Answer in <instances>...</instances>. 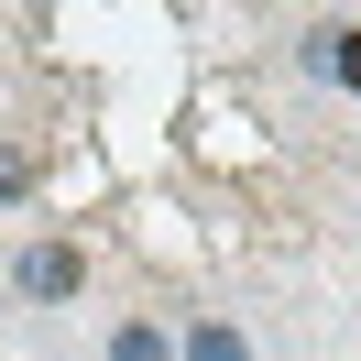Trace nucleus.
<instances>
[{"mask_svg":"<svg viewBox=\"0 0 361 361\" xmlns=\"http://www.w3.org/2000/svg\"><path fill=\"white\" fill-rule=\"evenodd\" d=\"M11 295H33V307L88 295V252H77V241H33V252H11Z\"/></svg>","mask_w":361,"mask_h":361,"instance_id":"f257e3e1","label":"nucleus"},{"mask_svg":"<svg viewBox=\"0 0 361 361\" xmlns=\"http://www.w3.org/2000/svg\"><path fill=\"white\" fill-rule=\"evenodd\" d=\"M317 66H329L339 88L361 99V23H339V33H317Z\"/></svg>","mask_w":361,"mask_h":361,"instance_id":"f03ea898","label":"nucleus"},{"mask_svg":"<svg viewBox=\"0 0 361 361\" xmlns=\"http://www.w3.org/2000/svg\"><path fill=\"white\" fill-rule=\"evenodd\" d=\"M186 361H252V350H241V329H219V317H197V329H186Z\"/></svg>","mask_w":361,"mask_h":361,"instance_id":"7ed1b4c3","label":"nucleus"},{"mask_svg":"<svg viewBox=\"0 0 361 361\" xmlns=\"http://www.w3.org/2000/svg\"><path fill=\"white\" fill-rule=\"evenodd\" d=\"M110 361H164V329H154V317H132V329L110 339Z\"/></svg>","mask_w":361,"mask_h":361,"instance_id":"20e7f679","label":"nucleus"},{"mask_svg":"<svg viewBox=\"0 0 361 361\" xmlns=\"http://www.w3.org/2000/svg\"><path fill=\"white\" fill-rule=\"evenodd\" d=\"M23 186H33V154H23V142H0V208L23 197Z\"/></svg>","mask_w":361,"mask_h":361,"instance_id":"39448f33","label":"nucleus"}]
</instances>
